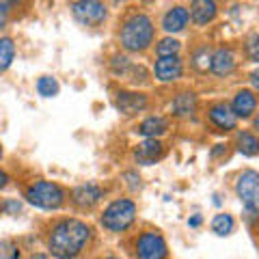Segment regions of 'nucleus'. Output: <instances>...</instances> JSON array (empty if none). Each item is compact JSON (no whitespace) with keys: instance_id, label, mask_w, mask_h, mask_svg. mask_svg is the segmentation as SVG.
<instances>
[{"instance_id":"14","label":"nucleus","mask_w":259,"mask_h":259,"mask_svg":"<svg viewBox=\"0 0 259 259\" xmlns=\"http://www.w3.org/2000/svg\"><path fill=\"white\" fill-rule=\"evenodd\" d=\"M100 199H102V190L97 188L95 184L80 186V188H76V192H74V201H76L80 207H91V205H95Z\"/></svg>"},{"instance_id":"31","label":"nucleus","mask_w":259,"mask_h":259,"mask_svg":"<svg viewBox=\"0 0 259 259\" xmlns=\"http://www.w3.org/2000/svg\"><path fill=\"white\" fill-rule=\"evenodd\" d=\"M255 127H257V130H259V117H257V119H255Z\"/></svg>"},{"instance_id":"1","label":"nucleus","mask_w":259,"mask_h":259,"mask_svg":"<svg viewBox=\"0 0 259 259\" xmlns=\"http://www.w3.org/2000/svg\"><path fill=\"white\" fill-rule=\"evenodd\" d=\"M91 229L80 221H63L50 233V250L59 259H74L87 244Z\"/></svg>"},{"instance_id":"12","label":"nucleus","mask_w":259,"mask_h":259,"mask_svg":"<svg viewBox=\"0 0 259 259\" xmlns=\"http://www.w3.org/2000/svg\"><path fill=\"white\" fill-rule=\"evenodd\" d=\"M233 65H236L233 52L227 50V48H221V50L214 52L212 63H209V69H212L216 76H227V74H229V71L233 69Z\"/></svg>"},{"instance_id":"29","label":"nucleus","mask_w":259,"mask_h":259,"mask_svg":"<svg viewBox=\"0 0 259 259\" xmlns=\"http://www.w3.org/2000/svg\"><path fill=\"white\" fill-rule=\"evenodd\" d=\"M13 3H18V0H0V5H3L5 9H7V7H11Z\"/></svg>"},{"instance_id":"15","label":"nucleus","mask_w":259,"mask_h":259,"mask_svg":"<svg viewBox=\"0 0 259 259\" xmlns=\"http://www.w3.org/2000/svg\"><path fill=\"white\" fill-rule=\"evenodd\" d=\"M186 24H188V11H186L184 7H175V9L168 11L164 15V20H162V26H164L168 32L182 30Z\"/></svg>"},{"instance_id":"11","label":"nucleus","mask_w":259,"mask_h":259,"mask_svg":"<svg viewBox=\"0 0 259 259\" xmlns=\"http://www.w3.org/2000/svg\"><path fill=\"white\" fill-rule=\"evenodd\" d=\"M147 106V100L141 93H119L117 97V108L123 112V115H136L139 110H143Z\"/></svg>"},{"instance_id":"17","label":"nucleus","mask_w":259,"mask_h":259,"mask_svg":"<svg viewBox=\"0 0 259 259\" xmlns=\"http://www.w3.org/2000/svg\"><path fill=\"white\" fill-rule=\"evenodd\" d=\"M194 106H197V97H194L192 93H182V95H177L173 104H171V108L177 117H188L194 112Z\"/></svg>"},{"instance_id":"18","label":"nucleus","mask_w":259,"mask_h":259,"mask_svg":"<svg viewBox=\"0 0 259 259\" xmlns=\"http://www.w3.org/2000/svg\"><path fill=\"white\" fill-rule=\"evenodd\" d=\"M166 130H168L166 119H162V117H149V119H145L143 123H141L139 132L145 134V136H149V139H156V136L164 134Z\"/></svg>"},{"instance_id":"6","label":"nucleus","mask_w":259,"mask_h":259,"mask_svg":"<svg viewBox=\"0 0 259 259\" xmlns=\"http://www.w3.org/2000/svg\"><path fill=\"white\" fill-rule=\"evenodd\" d=\"M74 15L78 22L89 24V26H97L106 18V9L100 0H78L74 5Z\"/></svg>"},{"instance_id":"9","label":"nucleus","mask_w":259,"mask_h":259,"mask_svg":"<svg viewBox=\"0 0 259 259\" xmlns=\"http://www.w3.org/2000/svg\"><path fill=\"white\" fill-rule=\"evenodd\" d=\"M162 153H164L162 143L156 141V139L143 141L141 145H136V149H134V156H136V160H139L141 164H153L156 160L162 158Z\"/></svg>"},{"instance_id":"7","label":"nucleus","mask_w":259,"mask_h":259,"mask_svg":"<svg viewBox=\"0 0 259 259\" xmlns=\"http://www.w3.org/2000/svg\"><path fill=\"white\" fill-rule=\"evenodd\" d=\"M166 244L158 233H143L139 240V259H164Z\"/></svg>"},{"instance_id":"22","label":"nucleus","mask_w":259,"mask_h":259,"mask_svg":"<svg viewBox=\"0 0 259 259\" xmlns=\"http://www.w3.org/2000/svg\"><path fill=\"white\" fill-rule=\"evenodd\" d=\"M37 91L44 97H52L59 93V82L50 76H44V78H39V82H37Z\"/></svg>"},{"instance_id":"13","label":"nucleus","mask_w":259,"mask_h":259,"mask_svg":"<svg viewBox=\"0 0 259 259\" xmlns=\"http://www.w3.org/2000/svg\"><path fill=\"white\" fill-rule=\"evenodd\" d=\"M209 119H212V123L218 125L221 130H233L238 117L233 115V110L227 106V104H216V106L209 110Z\"/></svg>"},{"instance_id":"23","label":"nucleus","mask_w":259,"mask_h":259,"mask_svg":"<svg viewBox=\"0 0 259 259\" xmlns=\"http://www.w3.org/2000/svg\"><path fill=\"white\" fill-rule=\"evenodd\" d=\"M158 56H175L180 52V41H175V39H162L156 48Z\"/></svg>"},{"instance_id":"34","label":"nucleus","mask_w":259,"mask_h":259,"mask_svg":"<svg viewBox=\"0 0 259 259\" xmlns=\"http://www.w3.org/2000/svg\"><path fill=\"white\" fill-rule=\"evenodd\" d=\"M108 259H117V257H108Z\"/></svg>"},{"instance_id":"35","label":"nucleus","mask_w":259,"mask_h":259,"mask_svg":"<svg viewBox=\"0 0 259 259\" xmlns=\"http://www.w3.org/2000/svg\"><path fill=\"white\" fill-rule=\"evenodd\" d=\"M117 3H119V0H117Z\"/></svg>"},{"instance_id":"32","label":"nucleus","mask_w":259,"mask_h":259,"mask_svg":"<svg viewBox=\"0 0 259 259\" xmlns=\"http://www.w3.org/2000/svg\"><path fill=\"white\" fill-rule=\"evenodd\" d=\"M32 259H44V257H32Z\"/></svg>"},{"instance_id":"20","label":"nucleus","mask_w":259,"mask_h":259,"mask_svg":"<svg viewBox=\"0 0 259 259\" xmlns=\"http://www.w3.org/2000/svg\"><path fill=\"white\" fill-rule=\"evenodd\" d=\"M13 56H15V46L9 37H5V39H0V71H5L7 67L11 65L13 61Z\"/></svg>"},{"instance_id":"2","label":"nucleus","mask_w":259,"mask_h":259,"mask_svg":"<svg viewBox=\"0 0 259 259\" xmlns=\"http://www.w3.org/2000/svg\"><path fill=\"white\" fill-rule=\"evenodd\" d=\"M151 39H153V24L147 15H134L121 28V44H123L125 50L132 52L145 50L151 44Z\"/></svg>"},{"instance_id":"19","label":"nucleus","mask_w":259,"mask_h":259,"mask_svg":"<svg viewBox=\"0 0 259 259\" xmlns=\"http://www.w3.org/2000/svg\"><path fill=\"white\" fill-rule=\"evenodd\" d=\"M238 149L244 156H257L259 153V141L250 132H242L238 136Z\"/></svg>"},{"instance_id":"27","label":"nucleus","mask_w":259,"mask_h":259,"mask_svg":"<svg viewBox=\"0 0 259 259\" xmlns=\"http://www.w3.org/2000/svg\"><path fill=\"white\" fill-rule=\"evenodd\" d=\"M5 22H7V9H5L3 5H0V28L5 26Z\"/></svg>"},{"instance_id":"10","label":"nucleus","mask_w":259,"mask_h":259,"mask_svg":"<svg viewBox=\"0 0 259 259\" xmlns=\"http://www.w3.org/2000/svg\"><path fill=\"white\" fill-rule=\"evenodd\" d=\"M190 18L194 24H207L216 18V3L214 0H192Z\"/></svg>"},{"instance_id":"25","label":"nucleus","mask_w":259,"mask_h":259,"mask_svg":"<svg viewBox=\"0 0 259 259\" xmlns=\"http://www.w3.org/2000/svg\"><path fill=\"white\" fill-rule=\"evenodd\" d=\"M246 52H248V59H250V61H259V35H255V37L248 39Z\"/></svg>"},{"instance_id":"5","label":"nucleus","mask_w":259,"mask_h":259,"mask_svg":"<svg viewBox=\"0 0 259 259\" xmlns=\"http://www.w3.org/2000/svg\"><path fill=\"white\" fill-rule=\"evenodd\" d=\"M236 192L238 197L244 201L248 212L255 209V201L259 197V173L257 171H244L238 177V184H236Z\"/></svg>"},{"instance_id":"26","label":"nucleus","mask_w":259,"mask_h":259,"mask_svg":"<svg viewBox=\"0 0 259 259\" xmlns=\"http://www.w3.org/2000/svg\"><path fill=\"white\" fill-rule=\"evenodd\" d=\"M250 82H253V87L259 91V69H255L253 74H250Z\"/></svg>"},{"instance_id":"16","label":"nucleus","mask_w":259,"mask_h":259,"mask_svg":"<svg viewBox=\"0 0 259 259\" xmlns=\"http://www.w3.org/2000/svg\"><path fill=\"white\" fill-rule=\"evenodd\" d=\"M255 106H257L255 95L250 91H240L236 95V100H233V115L236 117H248L250 112L255 110Z\"/></svg>"},{"instance_id":"28","label":"nucleus","mask_w":259,"mask_h":259,"mask_svg":"<svg viewBox=\"0 0 259 259\" xmlns=\"http://www.w3.org/2000/svg\"><path fill=\"white\" fill-rule=\"evenodd\" d=\"M188 225H190V227H199V225H201V218H199V216H194L192 221H188Z\"/></svg>"},{"instance_id":"33","label":"nucleus","mask_w":259,"mask_h":259,"mask_svg":"<svg viewBox=\"0 0 259 259\" xmlns=\"http://www.w3.org/2000/svg\"><path fill=\"white\" fill-rule=\"evenodd\" d=\"M0 156H3V147H0Z\"/></svg>"},{"instance_id":"4","label":"nucleus","mask_w":259,"mask_h":259,"mask_svg":"<svg viewBox=\"0 0 259 259\" xmlns=\"http://www.w3.org/2000/svg\"><path fill=\"white\" fill-rule=\"evenodd\" d=\"M26 199L30 201L32 205H37V207L56 209L63 203L65 194H63V190L59 188V186L52 184V182H37L35 186H30V188H28Z\"/></svg>"},{"instance_id":"21","label":"nucleus","mask_w":259,"mask_h":259,"mask_svg":"<svg viewBox=\"0 0 259 259\" xmlns=\"http://www.w3.org/2000/svg\"><path fill=\"white\" fill-rule=\"evenodd\" d=\"M212 229L218 236H227V233H231V229H233V218L229 214H218L212 223Z\"/></svg>"},{"instance_id":"24","label":"nucleus","mask_w":259,"mask_h":259,"mask_svg":"<svg viewBox=\"0 0 259 259\" xmlns=\"http://www.w3.org/2000/svg\"><path fill=\"white\" fill-rule=\"evenodd\" d=\"M209 63H212V56H209L207 48H201V50L194 54V67H197L199 71H207Z\"/></svg>"},{"instance_id":"30","label":"nucleus","mask_w":259,"mask_h":259,"mask_svg":"<svg viewBox=\"0 0 259 259\" xmlns=\"http://www.w3.org/2000/svg\"><path fill=\"white\" fill-rule=\"evenodd\" d=\"M7 184V175L3 173V171H0V188H3V186Z\"/></svg>"},{"instance_id":"3","label":"nucleus","mask_w":259,"mask_h":259,"mask_svg":"<svg viewBox=\"0 0 259 259\" xmlns=\"http://www.w3.org/2000/svg\"><path fill=\"white\" fill-rule=\"evenodd\" d=\"M134 216H136V205L127 199H119L106 207V212L102 216V225L110 231H123L134 223Z\"/></svg>"},{"instance_id":"8","label":"nucleus","mask_w":259,"mask_h":259,"mask_svg":"<svg viewBox=\"0 0 259 259\" xmlns=\"http://www.w3.org/2000/svg\"><path fill=\"white\" fill-rule=\"evenodd\" d=\"M156 78L162 80V82H171V80H177L182 76V61L180 56H160L156 61Z\"/></svg>"}]
</instances>
